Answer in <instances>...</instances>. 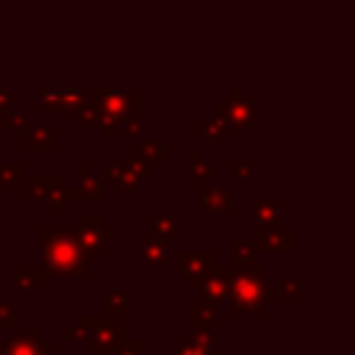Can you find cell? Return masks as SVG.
I'll list each match as a JSON object with an SVG mask.
<instances>
[{"label":"cell","mask_w":355,"mask_h":355,"mask_svg":"<svg viewBox=\"0 0 355 355\" xmlns=\"http://www.w3.org/2000/svg\"><path fill=\"white\" fill-rule=\"evenodd\" d=\"M122 166H125V169L130 172V178H133L136 183H141V180L147 178V172H150V164H147V161H144V158H141L139 153H136V155L130 153V155H128V158L122 161Z\"/></svg>","instance_id":"4316f807"},{"label":"cell","mask_w":355,"mask_h":355,"mask_svg":"<svg viewBox=\"0 0 355 355\" xmlns=\"http://www.w3.org/2000/svg\"><path fill=\"white\" fill-rule=\"evenodd\" d=\"M252 261H255V247L250 244V239L233 236L227 241V263H230V269H244Z\"/></svg>","instance_id":"5bb4252c"},{"label":"cell","mask_w":355,"mask_h":355,"mask_svg":"<svg viewBox=\"0 0 355 355\" xmlns=\"http://www.w3.org/2000/svg\"><path fill=\"white\" fill-rule=\"evenodd\" d=\"M277 216H280V205L275 200H258L252 205V222H255V227H272V225H277Z\"/></svg>","instance_id":"d6986e66"},{"label":"cell","mask_w":355,"mask_h":355,"mask_svg":"<svg viewBox=\"0 0 355 355\" xmlns=\"http://www.w3.org/2000/svg\"><path fill=\"white\" fill-rule=\"evenodd\" d=\"M180 233V216L178 214H155L153 216V236L158 239H178Z\"/></svg>","instance_id":"ffe728a7"},{"label":"cell","mask_w":355,"mask_h":355,"mask_svg":"<svg viewBox=\"0 0 355 355\" xmlns=\"http://www.w3.org/2000/svg\"><path fill=\"white\" fill-rule=\"evenodd\" d=\"M227 172H230V175H252L255 166H252V164H241V161H230V164H227Z\"/></svg>","instance_id":"e575fe53"},{"label":"cell","mask_w":355,"mask_h":355,"mask_svg":"<svg viewBox=\"0 0 355 355\" xmlns=\"http://www.w3.org/2000/svg\"><path fill=\"white\" fill-rule=\"evenodd\" d=\"M25 194H28L31 202L44 200V175H31L28 178V186H25Z\"/></svg>","instance_id":"4dcf8cb0"},{"label":"cell","mask_w":355,"mask_h":355,"mask_svg":"<svg viewBox=\"0 0 355 355\" xmlns=\"http://www.w3.org/2000/svg\"><path fill=\"white\" fill-rule=\"evenodd\" d=\"M72 230V236H75V241L80 244V250L89 255V252H100L103 247H105V241H111V239H116V227L114 225H108L105 219H103V214H78L75 216V227H69Z\"/></svg>","instance_id":"5b68a950"},{"label":"cell","mask_w":355,"mask_h":355,"mask_svg":"<svg viewBox=\"0 0 355 355\" xmlns=\"http://www.w3.org/2000/svg\"><path fill=\"white\" fill-rule=\"evenodd\" d=\"M0 122L6 125V128H11L14 130V136L22 141V139H28V133H31V125H28V116L22 114V111H3L0 114Z\"/></svg>","instance_id":"cb8c5ba5"},{"label":"cell","mask_w":355,"mask_h":355,"mask_svg":"<svg viewBox=\"0 0 355 355\" xmlns=\"http://www.w3.org/2000/svg\"><path fill=\"white\" fill-rule=\"evenodd\" d=\"M202 208L205 211H214V214H227L230 208V200H227V191L225 189H202Z\"/></svg>","instance_id":"7402d4cb"},{"label":"cell","mask_w":355,"mask_h":355,"mask_svg":"<svg viewBox=\"0 0 355 355\" xmlns=\"http://www.w3.org/2000/svg\"><path fill=\"white\" fill-rule=\"evenodd\" d=\"M139 155H141L147 164H164V161H166V144H164L161 139H141Z\"/></svg>","instance_id":"484cf974"},{"label":"cell","mask_w":355,"mask_h":355,"mask_svg":"<svg viewBox=\"0 0 355 355\" xmlns=\"http://www.w3.org/2000/svg\"><path fill=\"white\" fill-rule=\"evenodd\" d=\"M103 172H105L108 178H114L119 186H125V189H136V186H139V183L130 178V172H128L122 164H111V161H105V164H103Z\"/></svg>","instance_id":"83f0119b"},{"label":"cell","mask_w":355,"mask_h":355,"mask_svg":"<svg viewBox=\"0 0 355 355\" xmlns=\"http://www.w3.org/2000/svg\"><path fill=\"white\" fill-rule=\"evenodd\" d=\"M94 100H97V111H103L116 128L139 114V89L136 86H114V89L94 86Z\"/></svg>","instance_id":"3957f363"},{"label":"cell","mask_w":355,"mask_h":355,"mask_svg":"<svg viewBox=\"0 0 355 355\" xmlns=\"http://www.w3.org/2000/svg\"><path fill=\"white\" fill-rule=\"evenodd\" d=\"M269 269L261 261H252L244 269H233V283L227 294V313H266L269 311Z\"/></svg>","instance_id":"7a4b0ae2"},{"label":"cell","mask_w":355,"mask_h":355,"mask_svg":"<svg viewBox=\"0 0 355 355\" xmlns=\"http://www.w3.org/2000/svg\"><path fill=\"white\" fill-rule=\"evenodd\" d=\"M39 252L44 258V269L67 277H89V255L75 241L72 230H58L53 225L39 227Z\"/></svg>","instance_id":"6da1fadb"},{"label":"cell","mask_w":355,"mask_h":355,"mask_svg":"<svg viewBox=\"0 0 355 355\" xmlns=\"http://www.w3.org/2000/svg\"><path fill=\"white\" fill-rule=\"evenodd\" d=\"M189 319H191V327H194V333H197V330H214V322H216V311H214V305L194 300V302L189 305Z\"/></svg>","instance_id":"e0dca14e"},{"label":"cell","mask_w":355,"mask_h":355,"mask_svg":"<svg viewBox=\"0 0 355 355\" xmlns=\"http://www.w3.org/2000/svg\"><path fill=\"white\" fill-rule=\"evenodd\" d=\"M25 172H28L25 164H8V161H0V180H3L6 189H11L19 178H25Z\"/></svg>","instance_id":"f1b7e54d"},{"label":"cell","mask_w":355,"mask_h":355,"mask_svg":"<svg viewBox=\"0 0 355 355\" xmlns=\"http://www.w3.org/2000/svg\"><path fill=\"white\" fill-rule=\"evenodd\" d=\"M191 338H197V341L205 344L208 349H214V344H216V333H214V330H197Z\"/></svg>","instance_id":"d590c367"},{"label":"cell","mask_w":355,"mask_h":355,"mask_svg":"<svg viewBox=\"0 0 355 355\" xmlns=\"http://www.w3.org/2000/svg\"><path fill=\"white\" fill-rule=\"evenodd\" d=\"M116 355H141V341L139 338H128L119 349H114Z\"/></svg>","instance_id":"836d02e7"},{"label":"cell","mask_w":355,"mask_h":355,"mask_svg":"<svg viewBox=\"0 0 355 355\" xmlns=\"http://www.w3.org/2000/svg\"><path fill=\"white\" fill-rule=\"evenodd\" d=\"M11 100H14V94H11L6 86H0V114L11 108Z\"/></svg>","instance_id":"8d00e7d4"},{"label":"cell","mask_w":355,"mask_h":355,"mask_svg":"<svg viewBox=\"0 0 355 355\" xmlns=\"http://www.w3.org/2000/svg\"><path fill=\"white\" fill-rule=\"evenodd\" d=\"M280 300L286 302H302L305 300V280L302 277H291V275H283L280 277Z\"/></svg>","instance_id":"44dd1931"},{"label":"cell","mask_w":355,"mask_h":355,"mask_svg":"<svg viewBox=\"0 0 355 355\" xmlns=\"http://www.w3.org/2000/svg\"><path fill=\"white\" fill-rule=\"evenodd\" d=\"M139 255H141L144 263H164V258H166V241L150 233V236H144L139 241Z\"/></svg>","instance_id":"ac0fdd59"},{"label":"cell","mask_w":355,"mask_h":355,"mask_svg":"<svg viewBox=\"0 0 355 355\" xmlns=\"http://www.w3.org/2000/svg\"><path fill=\"white\" fill-rule=\"evenodd\" d=\"M125 128H128L130 133H139V128H141V116H139V114H136V116H130V119L125 122Z\"/></svg>","instance_id":"f35d334b"},{"label":"cell","mask_w":355,"mask_h":355,"mask_svg":"<svg viewBox=\"0 0 355 355\" xmlns=\"http://www.w3.org/2000/svg\"><path fill=\"white\" fill-rule=\"evenodd\" d=\"M0 352L3 355H50L53 341L39 327H25L22 333H14L11 338H3Z\"/></svg>","instance_id":"8992f818"},{"label":"cell","mask_w":355,"mask_h":355,"mask_svg":"<svg viewBox=\"0 0 355 355\" xmlns=\"http://www.w3.org/2000/svg\"><path fill=\"white\" fill-rule=\"evenodd\" d=\"M128 338H130L128 330H125L122 324H116V322H105V324H100L97 330H92V333L86 336V341H89V347H92L94 352H114V349H119Z\"/></svg>","instance_id":"7c38bea8"},{"label":"cell","mask_w":355,"mask_h":355,"mask_svg":"<svg viewBox=\"0 0 355 355\" xmlns=\"http://www.w3.org/2000/svg\"><path fill=\"white\" fill-rule=\"evenodd\" d=\"M75 172H78L80 186L67 189V202L69 200H100L103 197V180L94 175V166L86 164V161H78L75 164Z\"/></svg>","instance_id":"8fae6325"},{"label":"cell","mask_w":355,"mask_h":355,"mask_svg":"<svg viewBox=\"0 0 355 355\" xmlns=\"http://www.w3.org/2000/svg\"><path fill=\"white\" fill-rule=\"evenodd\" d=\"M211 172H214V164L205 158V153L202 150H191L189 153V175H191V189H200L202 183H205V178H211Z\"/></svg>","instance_id":"2e32d148"},{"label":"cell","mask_w":355,"mask_h":355,"mask_svg":"<svg viewBox=\"0 0 355 355\" xmlns=\"http://www.w3.org/2000/svg\"><path fill=\"white\" fill-rule=\"evenodd\" d=\"M44 277H50V272L44 266H36V263H17L14 266V288L17 291H36Z\"/></svg>","instance_id":"4fadbf2b"},{"label":"cell","mask_w":355,"mask_h":355,"mask_svg":"<svg viewBox=\"0 0 355 355\" xmlns=\"http://www.w3.org/2000/svg\"><path fill=\"white\" fill-rule=\"evenodd\" d=\"M14 302L11 300H0V330L14 327Z\"/></svg>","instance_id":"d6a6232c"},{"label":"cell","mask_w":355,"mask_h":355,"mask_svg":"<svg viewBox=\"0 0 355 355\" xmlns=\"http://www.w3.org/2000/svg\"><path fill=\"white\" fill-rule=\"evenodd\" d=\"M86 92L75 89V86H42L39 89V103L53 111V114H61V111H78V105L83 103Z\"/></svg>","instance_id":"ba28073f"},{"label":"cell","mask_w":355,"mask_h":355,"mask_svg":"<svg viewBox=\"0 0 355 355\" xmlns=\"http://www.w3.org/2000/svg\"><path fill=\"white\" fill-rule=\"evenodd\" d=\"M25 144H28V150H31V153L50 150V147H53V128H50V125H36V128L28 133Z\"/></svg>","instance_id":"d4e9b609"},{"label":"cell","mask_w":355,"mask_h":355,"mask_svg":"<svg viewBox=\"0 0 355 355\" xmlns=\"http://www.w3.org/2000/svg\"><path fill=\"white\" fill-rule=\"evenodd\" d=\"M291 227L288 225H272V227H252V236H250V244L263 252H288L291 250Z\"/></svg>","instance_id":"9c48e42d"},{"label":"cell","mask_w":355,"mask_h":355,"mask_svg":"<svg viewBox=\"0 0 355 355\" xmlns=\"http://www.w3.org/2000/svg\"><path fill=\"white\" fill-rule=\"evenodd\" d=\"M128 305H130V300H128V294L122 288H108L103 294V313L105 316H116V313L128 311Z\"/></svg>","instance_id":"603a6c76"},{"label":"cell","mask_w":355,"mask_h":355,"mask_svg":"<svg viewBox=\"0 0 355 355\" xmlns=\"http://www.w3.org/2000/svg\"><path fill=\"white\" fill-rule=\"evenodd\" d=\"M230 283H233V269L230 266H214V272L211 275H205L197 286H194V291H200L205 300L202 302H208V305H214V302H222V300H227V294H230Z\"/></svg>","instance_id":"30bf717a"},{"label":"cell","mask_w":355,"mask_h":355,"mask_svg":"<svg viewBox=\"0 0 355 355\" xmlns=\"http://www.w3.org/2000/svg\"><path fill=\"white\" fill-rule=\"evenodd\" d=\"M178 355H214V349H208L197 338H180L178 341Z\"/></svg>","instance_id":"f546056e"},{"label":"cell","mask_w":355,"mask_h":355,"mask_svg":"<svg viewBox=\"0 0 355 355\" xmlns=\"http://www.w3.org/2000/svg\"><path fill=\"white\" fill-rule=\"evenodd\" d=\"M202 133L211 136V139H216V136L225 133V122L216 114H208V116H202Z\"/></svg>","instance_id":"1f68e13d"},{"label":"cell","mask_w":355,"mask_h":355,"mask_svg":"<svg viewBox=\"0 0 355 355\" xmlns=\"http://www.w3.org/2000/svg\"><path fill=\"white\" fill-rule=\"evenodd\" d=\"M44 200L53 214H64L67 208V183L61 175H44Z\"/></svg>","instance_id":"9a60e30c"},{"label":"cell","mask_w":355,"mask_h":355,"mask_svg":"<svg viewBox=\"0 0 355 355\" xmlns=\"http://www.w3.org/2000/svg\"><path fill=\"white\" fill-rule=\"evenodd\" d=\"M178 266H180V272L186 275L189 286L194 288L205 275L214 272V266H216V252H214V250H183V252L178 255Z\"/></svg>","instance_id":"52a82bcc"},{"label":"cell","mask_w":355,"mask_h":355,"mask_svg":"<svg viewBox=\"0 0 355 355\" xmlns=\"http://www.w3.org/2000/svg\"><path fill=\"white\" fill-rule=\"evenodd\" d=\"M214 114L225 122V133H227L230 139H239L241 130H244L247 125H252V119H255V105H252L250 97L241 94L239 86H233V89H227V97H219V100H216Z\"/></svg>","instance_id":"277c9868"},{"label":"cell","mask_w":355,"mask_h":355,"mask_svg":"<svg viewBox=\"0 0 355 355\" xmlns=\"http://www.w3.org/2000/svg\"><path fill=\"white\" fill-rule=\"evenodd\" d=\"M64 338H69V341H86V336L75 327V324H69V327H64Z\"/></svg>","instance_id":"74e56055"}]
</instances>
